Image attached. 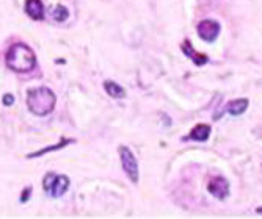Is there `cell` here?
I'll return each instance as SVG.
<instances>
[{
    "instance_id": "1",
    "label": "cell",
    "mask_w": 262,
    "mask_h": 219,
    "mask_svg": "<svg viewBox=\"0 0 262 219\" xmlns=\"http://www.w3.org/2000/svg\"><path fill=\"white\" fill-rule=\"evenodd\" d=\"M5 63L16 74H29L36 67V55L27 44L16 42L7 51Z\"/></svg>"
},
{
    "instance_id": "2",
    "label": "cell",
    "mask_w": 262,
    "mask_h": 219,
    "mask_svg": "<svg viewBox=\"0 0 262 219\" xmlns=\"http://www.w3.org/2000/svg\"><path fill=\"white\" fill-rule=\"evenodd\" d=\"M57 105L55 92L47 86H38L27 89V108L36 116H47Z\"/></svg>"
},
{
    "instance_id": "3",
    "label": "cell",
    "mask_w": 262,
    "mask_h": 219,
    "mask_svg": "<svg viewBox=\"0 0 262 219\" xmlns=\"http://www.w3.org/2000/svg\"><path fill=\"white\" fill-rule=\"evenodd\" d=\"M120 160H121V166L124 169L126 176L129 177V180L137 185L140 180V167H138V160L135 158L134 152L127 148V145H120Z\"/></svg>"
},
{
    "instance_id": "4",
    "label": "cell",
    "mask_w": 262,
    "mask_h": 219,
    "mask_svg": "<svg viewBox=\"0 0 262 219\" xmlns=\"http://www.w3.org/2000/svg\"><path fill=\"white\" fill-rule=\"evenodd\" d=\"M196 32L200 35V38L206 42H213L220 32H222V27H220V23L217 20H213V19H204L201 20L198 26H196Z\"/></svg>"
},
{
    "instance_id": "5",
    "label": "cell",
    "mask_w": 262,
    "mask_h": 219,
    "mask_svg": "<svg viewBox=\"0 0 262 219\" xmlns=\"http://www.w3.org/2000/svg\"><path fill=\"white\" fill-rule=\"evenodd\" d=\"M207 191L219 201H225L229 196V182L222 176L213 177L207 185Z\"/></svg>"
},
{
    "instance_id": "6",
    "label": "cell",
    "mask_w": 262,
    "mask_h": 219,
    "mask_svg": "<svg viewBox=\"0 0 262 219\" xmlns=\"http://www.w3.org/2000/svg\"><path fill=\"white\" fill-rule=\"evenodd\" d=\"M181 48H182L184 55H185V57H188V58H190V61H193V64H196V66H204V64L209 61V57H207V55H204V54L196 52L195 48H193V45H192V42H190L188 39L182 41Z\"/></svg>"
},
{
    "instance_id": "7",
    "label": "cell",
    "mask_w": 262,
    "mask_h": 219,
    "mask_svg": "<svg viewBox=\"0 0 262 219\" xmlns=\"http://www.w3.org/2000/svg\"><path fill=\"white\" fill-rule=\"evenodd\" d=\"M68 188H69V179L66 176H55V179H54V182H52V185L47 192H49L54 199H57V198L63 196V194L68 191Z\"/></svg>"
},
{
    "instance_id": "8",
    "label": "cell",
    "mask_w": 262,
    "mask_h": 219,
    "mask_svg": "<svg viewBox=\"0 0 262 219\" xmlns=\"http://www.w3.org/2000/svg\"><path fill=\"white\" fill-rule=\"evenodd\" d=\"M26 13L33 20L44 19V5L41 0H26Z\"/></svg>"
},
{
    "instance_id": "9",
    "label": "cell",
    "mask_w": 262,
    "mask_h": 219,
    "mask_svg": "<svg viewBox=\"0 0 262 219\" xmlns=\"http://www.w3.org/2000/svg\"><path fill=\"white\" fill-rule=\"evenodd\" d=\"M210 132H212V127H210V126H207V124H198V126L193 127V130L190 132V133L187 135V138H184V139H192V141L204 142V141L209 139Z\"/></svg>"
},
{
    "instance_id": "10",
    "label": "cell",
    "mask_w": 262,
    "mask_h": 219,
    "mask_svg": "<svg viewBox=\"0 0 262 219\" xmlns=\"http://www.w3.org/2000/svg\"><path fill=\"white\" fill-rule=\"evenodd\" d=\"M73 142H74V139H69V138H64V136H61V138H60V141H58L55 145H49V148H44V149H41V151L32 152V154H29V155H27V158H38V157H42V155L49 154V152H55V151L64 149L66 145L73 144Z\"/></svg>"
},
{
    "instance_id": "11",
    "label": "cell",
    "mask_w": 262,
    "mask_h": 219,
    "mask_svg": "<svg viewBox=\"0 0 262 219\" xmlns=\"http://www.w3.org/2000/svg\"><path fill=\"white\" fill-rule=\"evenodd\" d=\"M250 107V101L247 97H242V99H235V101H231L226 107V111L231 114V116H241L247 111V108Z\"/></svg>"
},
{
    "instance_id": "12",
    "label": "cell",
    "mask_w": 262,
    "mask_h": 219,
    "mask_svg": "<svg viewBox=\"0 0 262 219\" xmlns=\"http://www.w3.org/2000/svg\"><path fill=\"white\" fill-rule=\"evenodd\" d=\"M104 89L110 97H113V99H123V97H126V89L113 80H105Z\"/></svg>"
},
{
    "instance_id": "13",
    "label": "cell",
    "mask_w": 262,
    "mask_h": 219,
    "mask_svg": "<svg viewBox=\"0 0 262 219\" xmlns=\"http://www.w3.org/2000/svg\"><path fill=\"white\" fill-rule=\"evenodd\" d=\"M68 17H69V11H68L66 7L57 5V7L54 8V11H52V19H54L55 22H64V20H68Z\"/></svg>"
},
{
    "instance_id": "14",
    "label": "cell",
    "mask_w": 262,
    "mask_h": 219,
    "mask_svg": "<svg viewBox=\"0 0 262 219\" xmlns=\"http://www.w3.org/2000/svg\"><path fill=\"white\" fill-rule=\"evenodd\" d=\"M55 176H57V174H54V173H47V174H46V177H44V180H42V188H44L46 192L49 191V188H51V185H52Z\"/></svg>"
},
{
    "instance_id": "15",
    "label": "cell",
    "mask_w": 262,
    "mask_h": 219,
    "mask_svg": "<svg viewBox=\"0 0 262 219\" xmlns=\"http://www.w3.org/2000/svg\"><path fill=\"white\" fill-rule=\"evenodd\" d=\"M14 104V95L11 94V92H7L5 95H4V105L5 107H11Z\"/></svg>"
},
{
    "instance_id": "16",
    "label": "cell",
    "mask_w": 262,
    "mask_h": 219,
    "mask_svg": "<svg viewBox=\"0 0 262 219\" xmlns=\"http://www.w3.org/2000/svg\"><path fill=\"white\" fill-rule=\"evenodd\" d=\"M30 194H32V188L29 186L27 189H24V191H22L20 202H27V201H29V198H30Z\"/></svg>"
},
{
    "instance_id": "17",
    "label": "cell",
    "mask_w": 262,
    "mask_h": 219,
    "mask_svg": "<svg viewBox=\"0 0 262 219\" xmlns=\"http://www.w3.org/2000/svg\"><path fill=\"white\" fill-rule=\"evenodd\" d=\"M256 213H257V214H262V207H257V208H256Z\"/></svg>"
}]
</instances>
